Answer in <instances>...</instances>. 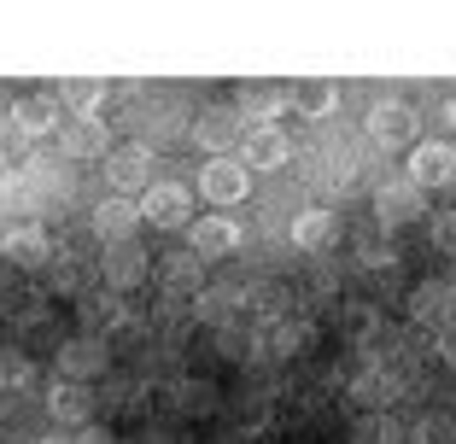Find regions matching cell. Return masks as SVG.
I'll use <instances>...</instances> for the list:
<instances>
[{
  "mask_svg": "<svg viewBox=\"0 0 456 444\" xmlns=\"http://www.w3.org/2000/svg\"><path fill=\"white\" fill-rule=\"evenodd\" d=\"M421 211H428V193L410 188V182H380L375 188V222L380 229H410V222H421Z\"/></svg>",
  "mask_w": 456,
  "mask_h": 444,
  "instance_id": "10",
  "label": "cell"
},
{
  "mask_svg": "<svg viewBox=\"0 0 456 444\" xmlns=\"http://www.w3.org/2000/svg\"><path fill=\"white\" fill-rule=\"evenodd\" d=\"M47 416H53L59 427H88V421H94V392L77 386V380H53V392H47Z\"/></svg>",
  "mask_w": 456,
  "mask_h": 444,
  "instance_id": "16",
  "label": "cell"
},
{
  "mask_svg": "<svg viewBox=\"0 0 456 444\" xmlns=\"http://www.w3.org/2000/svg\"><path fill=\"white\" fill-rule=\"evenodd\" d=\"M240 222L234 216H200V222H188V252L200 257V263H211V257H228L240 252Z\"/></svg>",
  "mask_w": 456,
  "mask_h": 444,
  "instance_id": "12",
  "label": "cell"
},
{
  "mask_svg": "<svg viewBox=\"0 0 456 444\" xmlns=\"http://www.w3.org/2000/svg\"><path fill=\"white\" fill-rule=\"evenodd\" d=\"M193 147H205L211 158H234V147H240V135H246V123L234 117V106H205L200 117H193Z\"/></svg>",
  "mask_w": 456,
  "mask_h": 444,
  "instance_id": "5",
  "label": "cell"
},
{
  "mask_svg": "<svg viewBox=\"0 0 456 444\" xmlns=\"http://www.w3.org/2000/svg\"><path fill=\"white\" fill-rule=\"evenodd\" d=\"M152 164H159L152 141L111 147V152H106V182H111V193H118V199H129V193H147V188H152Z\"/></svg>",
  "mask_w": 456,
  "mask_h": 444,
  "instance_id": "2",
  "label": "cell"
},
{
  "mask_svg": "<svg viewBox=\"0 0 456 444\" xmlns=\"http://www.w3.org/2000/svg\"><path fill=\"white\" fill-rule=\"evenodd\" d=\"M159 287L170 293V304H175V298H200V293H205V263H200L193 252L159 257Z\"/></svg>",
  "mask_w": 456,
  "mask_h": 444,
  "instance_id": "15",
  "label": "cell"
},
{
  "mask_svg": "<svg viewBox=\"0 0 456 444\" xmlns=\"http://www.w3.org/2000/svg\"><path fill=\"white\" fill-rule=\"evenodd\" d=\"M234 158L246 164V175H275V170L293 164V141H287L281 129H246Z\"/></svg>",
  "mask_w": 456,
  "mask_h": 444,
  "instance_id": "7",
  "label": "cell"
},
{
  "mask_svg": "<svg viewBox=\"0 0 456 444\" xmlns=\"http://www.w3.org/2000/svg\"><path fill=\"white\" fill-rule=\"evenodd\" d=\"M287 106H293V117H305V123H322L328 111L339 106V82H322V77L293 82V88H287Z\"/></svg>",
  "mask_w": 456,
  "mask_h": 444,
  "instance_id": "19",
  "label": "cell"
},
{
  "mask_svg": "<svg viewBox=\"0 0 456 444\" xmlns=\"http://www.w3.org/2000/svg\"><path fill=\"white\" fill-rule=\"evenodd\" d=\"M310 322H269L264 327V357H298V351H310Z\"/></svg>",
  "mask_w": 456,
  "mask_h": 444,
  "instance_id": "24",
  "label": "cell"
},
{
  "mask_svg": "<svg viewBox=\"0 0 456 444\" xmlns=\"http://www.w3.org/2000/svg\"><path fill=\"white\" fill-rule=\"evenodd\" d=\"M53 257V240H47V229H36V222H18V229L0 234V263L6 270H41Z\"/></svg>",
  "mask_w": 456,
  "mask_h": 444,
  "instance_id": "13",
  "label": "cell"
},
{
  "mask_svg": "<svg viewBox=\"0 0 456 444\" xmlns=\"http://www.w3.org/2000/svg\"><path fill=\"white\" fill-rule=\"evenodd\" d=\"M287 111V88L281 82H240L234 88V117L252 129H275V117Z\"/></svg>",
  "mask_w": 456,
  "mask_h": 444,
  "instance_id": "9",
  "label": "cell"
},
{
  "mask_svg": "<svg viewBox=\"0 0 456 444\" xmlns=\"http://www.w3.org/2000/svg\"><path fill=\"white\" fill-rule=\"evenodd\" d=\"M410 322H416V327H444V322H456V287L444 281V275L410 287Z\"/></svg>",
  "mask_w": 456,
  "mask_h": 444,
  "instance_id": "11",
  "label": "cell"
},
{
  "mask_svg": "<svg viewBox=\"0 0 456 444\" xmlns=\"http://www.w3.org/2000/svg\"><path fill=\"white\" fill-rule=\"evenodd\" d=\"M357 444H403V427L392 416H369L362 421V439Z\"/></svg>",
  "mask_w": 456,
  "mask_h": 444,
  "instance_id": "30",
  "label": "cell"
},
{
  "mask_svg": "<svg viewBox=\"0 0 456 444\" xmlns=\"http://www.w3.org/2000/svg\"><path fill=\"white\" fill-rule=\"evenodd\" d=\"M29 375H36V368H29V357H24V351H12V345H0V392H12V386H24Z\"/></svg>",
  "mask_w": 456,
  "mask_h": 444,
  "instance_id": "28",
  "label": "cell"
},
{
  "mask_svg": "<svg viewBox=\"0 0 456 444\" xmlns=\"http://www.w3.org/2000/svg\"><path fill=\"white\" fill-rule=\"evenodd\" d=\"M433 351H439V363H444V368H456V322L439 327V345H433Z\"/></svg>",
  "mask_w": 456,
  "mask_h": 444,
  "instance_id": "33",
  "label": "cell"
},
{
  "mask_svg": "<svg viewBox=\"0 0 456 444\" xmlns=\"http://www.w3.org/2000/svg\"><path fill=\"white\" fill-rule=\"evenodd\" d=\"M36 444H77V439H65V432H53V439H36Z\"/></svg>",
  "mask_w": 456,
  "mask_h": 444,
  "instance_id": "36",
  "label": "cell"
},
{
  "mask_svg": "<svg viewBox=\"0 0 456 444\" xmlns=\"http://www.w3.org/2000/svg\"><path fill=\"white\" fill-rule=\"evenodd\" d=\"M444 123H451V129H456V94L444 100Z\"/></svg>",
  "mask_w": 456,
  "mask_h": 444,
  "instance_id": "35",
  "label": "cell"
},
{
  "mask_svg": "<svg viewBox=\"0 0 456 444\" xmlns=\"http://www.w3.org/2000/svg\"><path fill=\"white\" fill-rule=\"evenodd\" d=\"M59 94H29V100H18L12 106V129L18 135H29V141H41V135H53L59 129Z\"/></svg>",
  "mask_w": 456,
  "mask_h": 444,
  "instance_id": "20",
  "label": "cell"
},
{
  "mask_svg": "<svg viewBox=\"0 0 456 444\" xmlns=\"http://www.w3.org/2000/svg\"><path fill=\"white\" fill-rule=\"evenodd\" d=\"M410 188H451L456 182V147L451 141H416L410 147V175H403Z\"/></svg>",
  "mask_w": 456,
  "mask_h": 444,
  "instance_id": "6",
  "label": "cell"
},
{
  "mask_svg": "<svg viewBox=\"0 0 456 444\" xmlns=\"http://www.w3.org/2000/svg\"><path fill=\"white\" fill-rule=\"evenodd\" d=\"M362 129H369V141H375L380 152H403V147H416V141H421V117H416V106H403V100H392V94L369 106Z\"/></svg>",
  "mask_w": 456,
  "mask_h": 444,
  "instance_id": "1",
  "label": "cell"
},
{
  "mask_svg": "<svg viewBox=\"0 0 456 444\" xmlns=\"http://www.w3.org/2000/svg\"><path fill=\"white\" fill-rule=\"evenodd\" d=\"M339 234V216L334 211H298L293 216V246L298 252H328Z\"/></svg>",
  "mask_w": 456,
  "mask_h": 444,
  "instance_id": "22",
  "label": "cell"
},
{
  "mask_svg": "<svg viewBox=\"0 0 456 444\" xmlns=\"http://www.w3.org/2000/svg\"><path fill=\"white\" fill-rule=\"evenodd\" d=\"M246 193H252V175H246V164L240 158H211L200 170V199H211V205H246Z\"/></svg>",
  "mask_w": 456,
  "mask_h": 444,
  "instance_id": "8",
  "label": "cell"
},
{
  "mask_svg": "<svg viewBox=\"0 0 456 444\" xmlns=\"http://www.w3.org/2000/svg\"><path fill=\"white\" fill-rule=\"evenodd\" d=\"M65 100L77 106V117H106V88L100 82H65Z\"/></svg>",
  "mask_w": 456,
  "mask_h": 444,
  "instance_id": "27",
  "label": "cell"
},
{
  "mask_svg": "<svg viewBox=\"0 0 456 444\" xmlns=\"http://www.w3.org/2000/svg\"><path fill=\"white\" fill-rule=\"evenodd\" d=\"M403 444H456V416H444V409L416 416V427H403Z\"/></svg>",
  "mask_w": 456,
  "mask_h": 444,
  "instance_id": "25",
  "label": "cell"
},
{
  "mask_svg": "<svg viewBox=\"0 0 456 444\" xmlns=\"http://www.w3.org/2000/svg\"><path fill=\"white\" fill-rule=\"evenodd\" d=\"M0 270H6V263H0Z\"/></svg>",
  "mask_w": 456,
  "mask_h": 444,
  "instance_id": "38",
  "label": "cell"
},
{
  "mask_svg": "<svg viewBox=\"0 0 456 444\" xmlns=\"http://www.w3.org/2000/svg\"><path fill=\"white\" fill-rule=\"evenodd\" d=\"M444 281H451V287H456V270H451V275H444Z\"/></svg>",
  "mask_w": 456,
  "mask_h": 444,
  "instance_id": "37",
  "label": "cell"
},
{
  "mask_svg": "<svg viewBox=\"0 0 456 444\" xmlns=\"http://www.w3.org/2000/svg\"><path fill=\"white\" fill-rule=\"evenodd\" d=\"M59 147H65V158H77V164L106 158V152H111V129H106V117H77L65 135H59Z\"/></svg>",
  "mask_w": 456,
  "mask_h": 444,
  "instance_id": "18",
  "label": "cell"
},
{
  "mask_svg": "<svg viewBox=\"0 0 456 444\" xmlns=\"http://www.w3.org/2000/svg\"><path fill=\"white\" fill-rule=\"evenodd\" d=\"M392 398H398V368H362L357 386H351V404L369 409V416H387Z\"/></svg>",
  "mask_w": 456,
  "mask_h": 444,
  "instance_id": "21",
  "label": "cell"
},
{
  "mask_svg": "<svg viewBox=\"0 0 456 444\" xmlns=\"http://www.w3.org/2000/svg\"><path fill=\"white\" fill-rule=\"evenodd\" d=\"M211 404V386H182V409H205Z\"/></svg>",
  "mask_w": 456,
  "mask_h": 444,
  "instance_id": "34",
  "label": "cell"
},
{
  "mask_svg": "<svg viewBox=\"0 0 456 444\" xmlns=\"http://www.w3.org/2000/svg\"><path fill=\"white\" fill-rule=\"evenodd\" d=\"M380 327V316H375V304H369V298H351L346 304V334H357V339H369Z\"/></svg>",
  "mask_w": 456,
  "mask_h": 444,
  "instance_id": "29",
  "label": "cell"
},
{
  "mask_svg": "<svg viewBox=\"0 0 456 444\" xmlns=\"http://www.w3.org/2000/svg\"><path fill=\"white\" fill-rule=\"evenodd\" d=\"M433 246L456 252V205H451V211H439V216H433Z\"/></svg>",
  "mask_w": 456,
  "mask_h": 444,
  "instance_id": "31",
  "label": "cell"
},
{
  "mask_svg": "<svg viewBox=\"0 0 456 444\" xmlns=\"http://www.w3.org/2000/svg\"><path fill=\"white\" fill-rule=\"evenodd\" d=\"M88 222H94V234L106 246H123V240H134V229H141V211H134V199H118V193H111V199L94 205Z\"/></svg>",
  "mask_w": 456,
  "mask_h": 444,
  "instance_id": "17",
  "label": "cell"
},
{
  "mask_svg": "<svg viewBox=\"0 0 456 444\" xmlns=\"http://www.w3.org/2000/svg\"><path fill=\"white\" fill-rule=\"evenodd\" d=\"M134 211H141V222H152V229H188L193 222V188L188 182H152Z\"/></svg>",
  "mask_w": 456,
  "mask_h": 444,
  "instance_id": "3",
  "label": "cell"
},
{
  "mask_svg": "<svg viewBox=\"0 0 456 444\" xmlns=\"http://www.w3.org/2000/svg\"><path fill=\"white\" fill-rule=\"evenodd\" d=\"M129 322V304H123V298H88V304H82V334H94V339H106L111 327H123Z\"/></svg>",
  "mask_w": 456,
  "mask_h": 444,
  "instance_id": "23",
  "label": "cell"
},
{
  "mask_svg": "<svg viewBox=\"0 0 456 444\" xmlns=\"http://www.w3.org/2000/svg\"><path fill=\"white\" fill-rule=\"evenodd\" d=\"M193 316H200V322H216V327H223L228 316H234V287H205V293L193 298Z\"/></svg>",
  "mask_w": 456,
  "mask_h": 444,
  "instance_id": "26",
  "label": "cell"
},
{
  "mask_svg": "<svg viewBox=\"0 0 456 444\" xmlns=\"http://www.w3.org/2000/svg\"><path fill=\"white\" fill-rule=\"evenodd\" d=\"M100 275H106V287H118V293H134V287L152 275V257L141 252L134 240L106 246V257H100Z\"/></svg>",
  "mask_w": 456,
  "mask_h": 444,
  "instance_id": "14",
  "label": "cell"
},
{
  "mask_svg": "<svg viewBox=\"0 0 456 444\" xmlns=\"http://www.w3.org/2000/svg\"><path fill=\"white\" fill-rule=\"evenodd\" d=\"M53 363H59V380H94V375H106L111 368V345L106 339H94V334H70L65 345L53 351Z\"/></svg>",
  "mask_w": 456,
  "mask_h": 444,
  "instance_id": "4",
  "label": "cell"
},
{
  "mask_svg": "<svg viewBox=\"0 0 456 444\" xmlns=\"http://www.w3.org/2000/svg\"><path fill=\"white\" fill-rule=\"evenodd\" d=\"M392 263H398V252H392V246L362 240V270H392Z\"/></svg>",
  "mask_w": 456,
  "mask_h": 444,
  "instance_id": "32",
  "label": "cell"
}]
</instances>
